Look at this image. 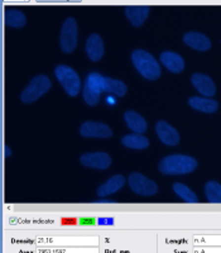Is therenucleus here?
<instances>
[{
	"label": "nucleus",
	"mask_w": 221,
	"mask_h": 253,
	"mask_svg": "<svg viewBox=\"0 0 221 253\" xmlns=\"http://www.w3.org/2000/svg\"><path fill=\"white\" fill-rule=\"evenodd\" d=\"M9 156H10V150L8 146H5V157H9Z\"/></svg>",
	"instance_id": "obj_26"
},
{
	"label": "nucleus",
	"mask_w": 221,
	"mask_h": 253,
	"mask_svg": "<svg viewBox=\"0 0 221 253\" xmlns=\"http://www.w3.org/2000/svg\"><path fill=\"white\" fill-rule=\"evenodd\" d=\"M87 57L91 61H99L104 56V42L99 35H91L85 44Z\"/></svg>",
	"instance_id": "obj_13"
},
{
	"label": "nucleus",
	"mask_w": 221,
	"mask_h": 253,
	"mask_svg": "<svg viewBox=\"0 0 221 253\" xmlns=\"http://www.w3.org/2000/svg\"><path fill=\"white\" fill-rule=\"evenodd\" d=\"M155 132L162 143L167 144V146H177L180 143V133L167 122H158L155 124Z\"/></svg>",
	"instance_id": "obj_10"
},
{
	"label": "nucleus",
	"mask_w": 221,
	"mask_h": 253,
	"mask_svg": "<svg viewBox=\"0 0 221 253\" xmlns=\"http://www.w3.org/2000/svg\"><path fill=\"white\" fill-rule=\"evenodd\" d=\"M129 186L133 193L142 196H152L158 191V186L154 181L138 172H133L129 176Z\"/></svg>",
	"instance_id": "obj_7"
},
{
	"label": "nucleus",
	"mask_w": 221,
	"mask_h": 253,
	"mask_svg": "<svg viewBox=\"0 0 221 253\" xmlns=\"http://www.w3.org/2000/svg\"><path fill=\"white\" fill-rule=\"evenodd\" d=\"M132 61L135 69L143 78L148 80H157L161 76V66L158 61L144 49H135L132 53Z\"/></svg>",
	"instance_id": "obj_2"
},
{
	"label": "nucleus",
	"mask_w": 221,
	"mask_h": 253,
	"mask_svg": "<svg viewBox=\"0 0 221 253\" xmlns=\"http://www.w3.org/2000/svg\"><path fill=\"white\" fill-rule=\"evenodd\" d=\"M51 89V80L46 75H38L32 79L28 86L20 94V100L24 104L33 103L38 100L42 95L46 94Z\"/></svg>",
	"instance_id": "obj_3"
},
{
	"label": "nucleus",
	"mask_w": 221,
	"mask_h": 253,
	"mask_svg": "<svg viewBox=\"0 0 221 253\" xmlns=\"http://www.w3.org/2000/svg\"><path fill=\"white\" fill-rule=\"evenodd\" d=\"M4 22H5V26L12 27V28H22L26 26L27 18L18 9H8L4 14Z\"/></svg>",
	"instance_id": "obj_19"
},
{
	"label": "nucleus",
	"mask_w": 221,
	"mask_h": 253,
	"mask_svg": "<svg viewBox=\"0 0 221 253\" xmlns=\"http://www.w3.org/2000/svg\"><path fill=\"white\" fill-rule=\"evenodd\" d=\"M55 75L60 84L63 86L65 91L70 95V96H76L80 92L81 87V80L80 76L77 75V72L70 66H65V65H60L55 69Z\"/></svg>",
	"instance_id": "obj_4"
},
{
	"label": "nucleus",
	"mask_w": 221,
	"mask_h": 253,
	"mask_svg": "<svg viewBox=\"0 0 221 253\" xmlns=\"http://www.w3.org/2000/svg\"><path fill=\"white\" fill-rule=\"evenodd\" d=\"M107 101H108V103H110V104H115V103H116V101H115V100H114V99H112V98H111V96H108Z\"/></svg>",
	"instance_id": "obj_25"
},
{
	"label": "nucleus",
	"mask_w": 221,
	"mask_h": 253,
	"mask_svg": "<svg viewBox=\"0 0 221 253\" xmlns=\"http://www.w3.org/2000/svg\"><path fill=\"white\" fill-rule=\"evenodd\" d=\"M158 169L164 175H186L197 169V161L191 156H167L159 162Z\"/></svg>",
	"instance_id": "obj_1"
},
{
	"label": "nucleus",
	"mask_w": 221,
	"mask_h": 253,
	"mask_svg": "<svg viewBox=\"0 0 221 253\" xmlns=\"http://www.w3.org/2000/svg\"><path fill=\"white\" fill-rule=\"evenodd\" d=\"M124 12L133 26L141 27L149 15V8L148 6H126Z\"/></svg>",
	"instance_id": "obj_16"
},
{
	"label": "nucleus",
	"mask_w": 221,
	"mask_h": 253,
	"mask_svg": "<svg viewBox=\"0 0 221 253\" xmlns=\"http://www.w3.org/2000/svg\"><path fill=\"white\" fill-rule=\"evenodd\" d=\"M81 165L96 170H107L111 165V157L105 152H94L86 153L80 157Z\"/></svg>",
	"instance_id": "obj_9"
},
{
	"label": "nucleus",
	"mask_w": 221,
	"mask_h": 253,
	"mask_svg": "<svg viewBox=\"0 0 221 253\" xmlns=\"http://www.w3.org/2000/svg\"><path fill=\"white\" fill-rule=\"evenodd\" d=\"M184 42L196 51H207L211 48V41L202 33L188 32L184 36Z\"/></svg>",
	"instance_id": "obj_12"
},
{
	"label": "nucleus",
	"mask_w": 221,
	"mask_h": 253,
	"mask_svg": "<svg viewBox=\"0 0 221 253\" xmlns=\"http://www.w3.org/2000/svg\"><path fill=\"white\" fill-rule=\"evenodd\" d=\"M173 191L186 203H191V204L198 203L197 196L195 195V193H193L192 190L188 189L186 185L181 184V182H176V184H173Z\"/></svg>",
	"instance_id": "obj_23"
},
{
	"label": "nucleus",
	"mask_w": 221,
	"mask_h": 253,
	"mask_svg": "<svg viewBox=\"0 0 221 253\" xmlns=\"http://www.w3.org/2000/svg\"><path fill=\"white\" fill-rule=\"evenodd\" d=\"M94 203L95 204H116V202L114 200H96Z\"/></svg>",
	"instance_id": "obj_24"
},
{
	"label": "nucleus",
	"mask_w": 221,
	"mask_h": 253,
	"mask_svg": "<svg viewBox=\"0 0 221 253\" xmlns=\"http://www.w3.org/2000/svg\"><path fill=\"white\" fill-rule=\"evenodd\" d=\"M124 119H125L126 126H129L132 130H134L135 133L142 134V133H144L147 130L146 119L141 114L134 112V110H128V112H125Z\"/></svg>",
	"instance_id": "obj_17"
},
{
	"label": "nucleus",
	"mask_w": 221,
	"mask_h": 253,
	"mask_svg": "<svg viewBox=\"0 0 221 253\" xmlns=\"http://www.w3.org/2000/svg\"><path fill=\"white\" fill-rule=\"evenodd\" d=\"M161 62L163 66H166L168 71L173 72V74H180L184 69V58L180 55H177V53H175V52H163L161 55Z\"/></svg>",
	"instance_id": "obj_14"
},
{
	"label": "nucleus",
	"mask_w": 221,
	"mask_h": 253,
	"mask_svg": "<svg viewBox=\"0 0 221 253\" xmlns=\"http://www.w3.org/2000/svg\"><path fill=\"white\" fill-rule=\"evenodd\" d=\"M188 104L191 108L202 113H215L219 108V103L214 99L198 98V96H193L189 99Z\"/></svg>",
	"instance_id": "obj_18"
},
{
	"label": "nucleus",
	"mask_w": 221,
	"mask_h": 253,
	"mask_svg": "<svg viewBox=\"0 0 221 253\" xmlns=\"http://www.w3.org/2000/svg\"><path fill=\"white\" fill-rule=\"evenodd\" d=\"M80 134L85 138H110L112 130L107 124L99 122H85L80 128Z\"/></svg>",
	"instance_id": "obj_8"
},
{
	"label": "nucleus",
	"mask_w": 221,
	"mask_h": 253,
	"mask_svg": "<svg viewBox=\"0 0 221 253\" xmlns=\"http://www.w3.org/2000/svg\"><path fill=\"white\" fill-rule=\"evenodd\" d=\"M121 144L132 150H144L149 146V141L141 134H129L121 138Z\"/></svg>",
	"instance_id": "obj_20"
},
{
	"label": "nucleus",
	"mask_w": 221,
	"mask_h": 253,
	"mask_svg": "<svg viewBox=\"0 0 221 253\" xmlns=\"http://www.w3.org/2000/svg\"><path fill=\"white\" fill-rule=\"evenodd\" d=\"M104 76H101L98 72H91L89 74L85 81V85H83V100L87 105L90 107H94L100 100L101 92H104V86H103Z\"/></svg>",
	"instance_id": "obj_5"
},
{
	"label": "nucleus",
	"mask_w": 221,
	"mask_h": 253,
	"mask_svg": "<svg viewBox=\"0 0 221 253\" xmlns=\"http://www.w3.org/2000/svg\"><path fill=\"white\" fill-rule=\"evenodd\" d=\"M77 23H76L75 18L69 17L61 28L60 36V46L65 53H71L75 51L77 46Z\"/></svg>",
	"instance_id": "obj_6"
},
{
	"label": "nucleus",
	"mask_w": 221,
	"mask_h": 253,
	"mask_svg": "<svg viewBox=\"0 0 221 253\" xmlns=\"http://www.w3.org/2000/svg\"><path fill=\"white\" fill-rule=\"evenodd\" d=\"M104 91L110 92V94H115L118 96H124L126 94V86L125 84L120 80H116V79H110V78H104L103 81Z\"/></svg>",
	"instance_id": "obj_21"
},
{
	"label": "nucleus",
	"mask_w": 221,
	"mask_h": 253,
	"mask_svg": "<svg viewBox=\"0 0 221 253\" xmlns=\"http://www.w3.org/2000/svg\"><path fill=\"white\" fill-rule=\"evenodd\" d=\"M191 83L198 92H201L204 96H214L216 92V86L210 76L202 74H195L191 78Z\"/></svg>",
	"instance_id": "obj_11"
},
{
	"label": "nucleus",
	"mask_w": 221,
	"mask_h": 253,
	"mask_svg": "<svg viewBox=\"0 0 221 253\" xmlns=\"http://www.w3.org/2000/svg\"><path fill=\"white\" fill-rule=\"evenodd\" d=\"M205 194L211 204H221V185L216 181H209L205 185Z\"/></svg>",
	"instance_id": "obj_22"
},
{
	"label": "nucleus",
	"mask_w": 221,
	"mask_h": 253,
	"mask_svg": "<svg viewBox=\"0 0 221 253\" xmlns=\"http://www.w3.org/2000/svg\"><path fill=\"white\" fill-rule=\"evenodd\" d=\"M125 184V177L123 175H115L112 177H110L107 182H104L100 187L98 189V196L100 198H105L108 195H111V194L116 193L118 190H120L121 187Z\"/></svg>",
	"instance_id": "obj_15"
}]
</instances>
